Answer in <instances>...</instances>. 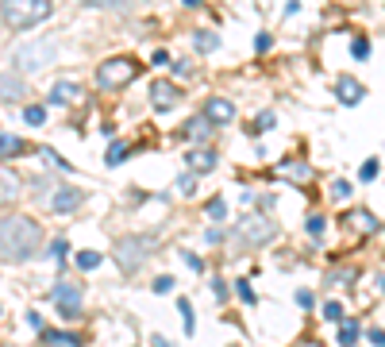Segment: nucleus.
I'll list each match as a JSON object with an SVG mask.
<instances>
[{
  "label": "nucleus",
  "instance_id": "1",
  "mask_svg": "<svg viewBox=\"0 0 385 347\" xmlns=\"http://www.w3.org/2000/svg\"><path fill=\"white\" fill-rule=\"evenodd\" d=\"M43 231L31 217H0V259L4 262H27L35 255Z\"/></svg>",
  "mask_w": 385,
  "mask_h": 347
},
{
  "label": "nucleus",
  "instance_id": "2",
  "mask_svg": "<svg viewBox=\"0 0 385 347\" xmlns=\"http://www.w3.org/2000/svg\"><path fill=\"white\" fill-rule=\"evenodd\" d=\"M51 12H54L51 0H0V20L12 31L39 28L43 20H51Z\"/></svg>",
  "mask_w": 385,
  "mask_h": 347
},
{
  "label": "nucleus",
  "instance_id": "3",
  "mask_svg": "<svg viewBox=\"0 0 385 347\" xmlns=\"http://www.w3.org/2000/svg\"><path fill=\"white\" fill-rule=\"evenodd\" d=\"M54 54H58V47H54L51 39H35V43L15 47L12 66H15L20 73H39L43 66H51V62H54Z\"/></svg>",
  "mask_w": 385,
  "mask_h": 347
},
{
  "label": "nucleus",
  "instance_id": "4",
  "mask_svg": "<svg viewBox=\"0 0 385 347\" xmlns=\"http://www.w3.org/2000/svg\"><path fill=\"white\" fill-rule=\"evenodd\" d=\"M139 70H143V66H139L135 58H108V62L96 66V85L101 89H124L127 81L139 78Z\"/></svg>",
  "mask_w": 385,
  "mask_h": 347
},
{
  "label": "nucleus",
  "instance_id": "5",
  "mask_svg": "<svg viewBox=\"0 0 385 347\" xmlns=\"http://www.w3.org/2000/svg\"><path fill=\"white\" fill-rule=\"evenodd\" d=\"M146 255H151V236H124L116 243V251H112V259H116V267L131 274V270H139L146 262Z\"/></svg>",
  "mask_w": 385,
  "mask_h": 347
},
{
  "label": "nucleus",
  "instance_id": "6",
  "mask_svg": "<svg viewBox=\"0 0 385 347\" xmlns=\"http://www.w3.org/2000/svg\"><path fill=\"white\" fill-rule=\"evenodd\" d=\"M235 236H239L243 243H251V247H262V243H270V239L277 236V224L266 220V217H251V220H239V224H235Z\"/></svg>",
  "mask_w": 385,
  "mask_h": 347
},
{
  "label": "nucleus",
  "instance_id": "7",
  "mask_svg": "<svg viewBox=\"0 0 385 347\" xmlns=\"http://www.w3.org/2000/svg\"><path fill=\"white\" fill-rule=\"evenodd\" d=\"M51 301L58 305L62 320H77L81 317V286L77 282H58L51 289Z\"/></svg>",
  "mask_w": 385,
  "mask_h": 347
},
{
  "label": "nucleus",
  "instance_id": "8",
  "mask_svg": "<svg viewBox=\"0 0 385 347\" xmlns=\"http://www.w3.org/2000/svg\"><path fill=\"white\" fill-rule=\"evenodd\" d=\"M177 97H182V89H177V85H170V81H154V85H151V104H154L158 112L174 109V104H177Z\"/></svg>",
  "mask_w": 385,
  "mask_h": 347
},
{
  "label": "nucleus",
  "instance_id": "9",
  "mask_svg": "<svg viewBox=\"0 0 385 347\" xmlns=\"http://www.w3.org/2000/svg\"><path fill=\"white\" fill-rule=\"evenodd\" d=\"M204 116H208L212 123H232L235 120V104L227 101V97H208V101H204Z\"/></svg>",
  "mask_w": 385,
  "mask_h": 347
},
{
  "label": "nucleus",
  "instance_id": "10",
  "mask_svg": "<svg viewBox=\"0 0 385 347\" xmlns=\"http://www.w3.org/2000/svg\"><path fill=\"white\" fill-rule=\"evenodd\" d=\"M23 93H27L23 78H15V73H4V70H0V101H20Z\"/></svg>",
  "mask_w": 385,
  "mask_h": 347
},
{
  "label": "nucleus",
  "instance_id": "11",
  "mask_svg": "<svg viewBox=\"0 0 385 347\" xmlns=\"http://www.w3.org/2000/svg\"><path fill=\"white\" fill-rule=\"evenodd\" d=\"M81 201H85V193H81V189H58V193L51 197V209L54 212H70V209H77Z\"/></svg>",
  "mask_w": 385,
  "mask_h": 347
},
{
  "label": "nucleus",
  "instance_id": "12",
  "mask_svg": "<svg viewBox=\"0 0 385 347\" xmlns=\"http://www.w3.org/2000/svg\"><path fill=\"white\" fill-rule=\"evenodd\" d=\"M73 101H81L77 81H58V85L51 89V104H73Z\"/></svg>",
  "mask_w": 385,
  "mask_h": 347
},
{
  "label": "nucleus",
  "instance_id": "13",
  "mask_svg": "<svg viewBox=\"0 0 385 347\" xmlns=\"http://www.w3.org/2000/svg\"><path fill=\"white\" fill-rule=\"evenodd\" d=\"M335 93H339V101H343V104H358V101H362V93H366V89L358 85L355 78H339V85H335Z\"/></svg>",
  "mask_w": 385,
  "mask_h": 347
},
{
  "label": "nucleus",
  "instance_id": "14",
  "mask_svg": "<svg viewBox=\"0 0 385 347\" xmlns=\"http://www.w3.org/2000/svg\"><path fill=\"white\" fill-rule=\"evenodd\" d=\"M15 197H20V178L0 166V205H12Z\"/></svg>",
  "mask_w": 385,
  "mask_h": 347
},
{
  "label": "nucleus",
  "instance_id": "15",
  "mask_svg": "<svg viewBox=\"0 0 385 347\" xmlns=\"http://www.w3.org/2000/svg\"><path fill=\"white\" fill-rule=\"evenodd\" d=\"M185 135H189L193 143H196V139L204 143V139L212 135V120H208V116H196V120H189V123H185Z\"/></svg>",
  "mask_w": 385,
  "mask_h": 347
},
{
  "label": "nucleus",
  "instance_id": "16",
  "mask_svg": "<svg viewBox=\"0 0 385 347\" xmlns=\"http://www.w3.org/2000/svg\"><path fill=\"white\" fill-rule=\"evenodd\" d=\"M43 343H54V347H73L77 336L65 332V328H43Z\"/></svg>",
  "mask_w": 385,
  "mask_h": 347
},
{
  "label": "nucleus",
  "instance_id": "17",
  "mask_svg": "<svg viewBox=\"0 0 385 347\" xmlns=\"http://www.w3.org/2000/svg\"><path fill=\"white\" fill-rule=\"evenodd\" d=\"M23 151H27V143L20 135H0V159H15Z\"/></svg>",
  "mask_w": 385,
  "mask_h": 347
},
{
  "label": "nucleus",
  "instance_id": "18",
  "mask_svg": "<svg viewBox=\"0 0 385 347\" xmlns=\"http://www.w3.org/2000/svg\"><path fill=\"white\" fill-rule=\"evenodd\" d=\"M189 166H193L196 174H208L212 166H216V154H212V151H193V154H189Z\"/></svg>",
  "mask_w": 385,
  "mask_h": 347
},
{
  "label": "nucleus",
  "instance_id": "19",
  "mask_svg": "<svg viewBox=\"0 0 385 347\" xmlns=\"http://www.w3.org/2000/svg\"><path fill=\"white\" fill-rule=\"evenodd\" d=\"M127 151H131V147L124 143V139H116V143L108 147V154H104V162H108V166H120V162L127 159Z\"/></svg>",
  "mask_w": 385,
  "mask_h": 347
},
{
  "label": "nucleus",
  "instance_id": "20",
  "mask_svg": "<svg viewBox=\"0 0 385 347\" xmlns=\"http://www.w3.org/2000/svg\"><path fill=\"white\" fill-rule=\"evenodd\" d=\"M358 336H362V328H358V320H339V343H355Z\"/></svg>",
  "mask_w": 385,
  "mask_h": 347
},
{
  "label": "nucleus",
  "instance_id": "21",
  "mask_svg": "<svg viewBox=\"0 0 385 347\" xmlns=\"http://www.w3.org/2000/svg\"><path fill=\"white\" fill-rule=\"evenodd\" d=\"M193 47H196V51H201V54H208V51H216V47H220V39L212 35V31H196Z\"/></svg>",
  "mask_w": 385,
  "mask_h": 347
},
{
  "label": "nucleus",
  "instance_id": "22",
  "mask_svg": "<svg viewBox=\"0 0 385 347\" xmlns=\"http://www.w3.org/2000/svg\"><path fill=\"white\" fill-rule=\"evenodd\" d=\"M77 4H89V8H112V12H127L131 0H77Z\"/></svg>",
  "mask_w": 385,
  "mask_h": 347
},
{
  "label": "nucleus",
  "instance_id": "23",
  "mask_svg": "<svg viewBox=\"0 0 385 347\" xmlns=\"http://www.w3.org/2000/svg\"><path fill=\"white\" fill-rule=\"evenodd\" d=\"M101 255H96V251H77V267L81 270H96V267H101Z\"/></svg>",
  "mask_w": 385,
  "mask_h": 347
},
{
  "label": "nucleus",
  "instance_id": "24",
  "mask_svg": "<svg viewBox=\"0 0 385 347\" xmlns=\"http://www.w3.org/2000/svg\"><path fill=\"white\" fill-rule=\"evenodd\" d=\"M23 120H27V123H43L46 109H43V104H27V109H23Z\"/></svg>",
  "mask_w": 385,
  "mask_h": 347
},
{
  "label": "nucleus",
  "instance_id": "25",
  "mask_svg": "<svg viewBox=\"0 0 385 347\" xmlns=\"http://www.w3.org/2000/svg\"><path fill=\"white\" fill-rule=\"evenodd\" d=\"M351 220H358V228H362V231H378V220H374V217H370V212H366V209H358V212H355V217H351Z\"/></svg>",
  "mask_w": 385,
  "mask_h": 347
},
{
  "label": "nucleus",
  "instance_id": "26",
  "mask_svg": "<svg viewBox=\"0 0 385 347\" xmlns=\"http://www.w3.org/2000/svg\"><path fill=\"white\" fill-rule=\"evenodd\" d=\"M177 312H182V320H185V332L193 336V305L185 301V297H182V301H177Z\"/></svg>",
  "mask_w": 385,
  "mask_h": 347
},
{
  "label": "nucleus",
  "instance_id": "27",
  "mask_svg": "<svg viewBox=\"0 0 385 347\" xmlns=\"http://www.w3.org/2000/svg\"><path fill=\"white\" fill-rule=\"evenodd\" d=\"M324 320H335V324H339V320H343V305L339 301H327L324 305Z\"/></svg>",
  "mask_w": 385,
  "mask_h": 347
},
{
  "label": "nucleus",
  "instance_id": "28",
  "mask_svg": "<svg viewBox=\"0 0 385 347\" xmlns=\"http://www.w3.org/2000/svg\"><path fill=\"white\" fill-rule=\"evenodd\" d=\"M282 174H293V178H308L305 162H282Z\"/></svg>",
  "mask_w": 385,
  "mask_h": 347
},
{
  "label": "nucleus",
  "instance_id": "29",
  "mask_svg": "<svg viewBox=\"0 0 385 347\" xmlns=\"http://www.w3.org/2000/svg\"><path fill=\"white\" fill-rule=\"evenodd\" d=\"M177 189H182L185 197H193L196 193V178H193V174H182V178H177Z\"/></svg>",
  "mask_w": 385,
  "mask_h": 347
},
{
  "label": "nucleus",
  "instance_id": "30",
  "mask_svg": "<svg viewBox=\"0 0 385 347\" xmlns=\"http://www.w3.org/2000/svg\"><path fill=\"white\" fill-rule=\"evenodd\" d=\"M208 217H212V220H224V217H227V205L220 201V197H216V201H208Z\"/></svg>",
  "mask_w": 385,
  "mask_h": 347
},
{
  "label": "nucleus",
  "instance_id": "31",
  "mask_svg": "<svg viewBox=\"0 0 385 347\" xmlns=\"http://www.w3.org/2000/svg\"><path fill=\"white\" fill-rule=\"evenodd\" d=\"M332 197H335V201H347V197H351V181H335Z\"/></svg>",
  "mask_w": 385,
  "mask_h": 347
},
{
  "label": "nucleus",
  "instance_id": "32",
  "mask_svg": "<svg viewBox=\"0 0 385 347\" xmlns=\"http://www.w3.org/2000/svg\"><path fill=\"white\" fill-rule=\"evenodd\" d=\"M170 289H174V278H170V274L154 278V293H170Z\"/></svg>",
  "mask_w": 385,
  "mask_h": 347
},
{
  "label": "nucleus",
  "instance_id": "33",
  "mask_svg": "<svg viewBox=\"0 0 385 347\" xmlns=\"http://www.w3.org/2000/svg\"><path fill=\"white\" fill-rule=\"evenodd\" d=\"M351 54H355V58H366V54H370V43H366V39H355V43H351Z\"/></svg>",
  "mask_w": 385,
  "mask_h": 347
},
{
  "label": "nucleus",
  "instance_id": "34",
  "mask_svg": "<svg viewBox=\"0 0 385 347\" xmlns=\"http://www.w3.org/2000/svg\"><path fill=\"white\" fill-rule=\"evenodd\" d=\"M270 128H274V112H262L255 120V131H270Z\"/></svg>",
  "mask_w": 385,
  "mask_h": 347
},
{
  "label": "nucleus",
  "instance_id": "35",
  "mask_svg": "<svg viewBox=\"0 0 385 347\" xmlns=\"http://www.w3.org/2000/svg\"><path fill=\"white\" fill-rule=\"evenodd\" d=\"M65 251H70V243H65V239H54V243H51V255H54V259H65Z\"/></svg>",
  "mask_w": 385,
  "mask_h": 347
},
{
  "label": "nucleus",
  "instance_id": "36",
  "mask_svg": "<svg viewBox=\"0 0 385 347\" xmlns=\"http://www.w3.org/2000/svg\"><path fill=\"white\" fill-rule=\"evenodd\" d=\"M308 236H324V217H308Z\"/></svg>",
  "mask_w": 385,
  "mask_h": 347
},
{
  "label": "nucleus",
  "instance_id": "37",
  "mask_svg": "<svg viewBox=\"0 0 385 347\" xmlns=\"http://www.w3.org/2000/svg\"><path fill=\"white\" fill-rule=\"evenodd\" d=\"M374 178H378V159H370L362 166V181H374Z\"/></svg>",
  "mask_w": 385,
  "mask_h": 347
},
{
  "label": "nucleus",
  "instance_id": "38",
  "mask_svg": "<svg viewBox=\"0 0 385 347\" xmlns=\"http://www.w3.org/2000/svg\"><path fill=\"white\" fill-rule=\"evenodd\" d=\"M270 47H274V39H270V35H266V31H262V35L255 39V51L262 54V51H270Z\"/></svg>",
  "mask_w": 385,
  "mask_h": 347
},
{
  "label": "nucleus",
  "instance_id": "39",
  "mask_svg": "<svg viewBox=\"0 0 385 347\" xmlns=\"http://www.w3.org/2000/svg\"><path fill=\"white\" fill-rule=\"evenodd\" d=\"M297 305H301V309H313V293H308V289H301V293H297Z\"/></svg>",
  "mask_w": 385,
  "mask_h": 347
},
{
  "label": "nucleus",
  "instance_id": "40",
  "mask_svg": "<svg viewBox=\"0 0 385 347\" xmlns=\"http://www.w3.org/2000/svg\"><path fill=\"white\" fill-rule=\"evenodd\" d=\"M370 343H378V347H385V332H381V328H370Z\"/></svg>",
  "mask_w": 385,
  "mask_h": 347
},
{
  "label": "nucleus",
  "instance_id": "41",
  "mask_svg": "<svg viewBox=\"0 0 385 347\" xmlns=\"http://www.w3.org/2000/svg\"><path fill=\"white\" fill-rule=\"evenodd\" d=\"M239 297H243V301H255V289H251L247 282H239Z\"/></svg>",
  "mask_w": 385,
  "mask_h": 347
},
{
  "label": "nucleus",
  "instance_id": "42",
  "mask_svg": "<svg viewBox=\"0 0 385 347\" xmlns=\"http://www.w3.org/2000/svg\"><path fill=\"white\" fill-rule=\"evenodd\" d=\"M182 4H185V8H201V0H182Z\"/></svg>",
  "mask_w": 385,
  "mask_h": 347
}]
</instances>
